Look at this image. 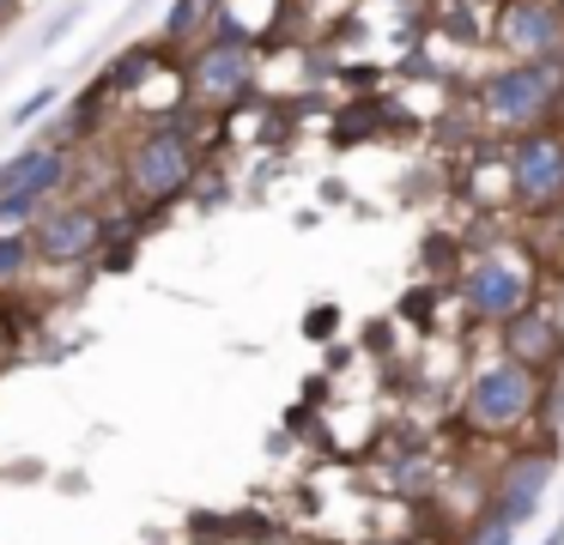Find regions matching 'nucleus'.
I'll return each mask as SVG.
<instances>
[{
	"instance_id": "aec40b11",
	"label": "nucleus",
	"mask_w": 564,
	"mask_h": 545,
	"mask_svg": "<svg viewBox=\"0 0 564 545\" xmlns=\"http://www.w3.org/2000/svg\"><path fill=\"white\" fill-rule=\"evenodd\" d=\"M195 545H243V539H231V533H219V527H213V533H200Z\"/></svg>"
},
{
	"instance_id": "4468645a",
	"label": "nucleus",
	"mask_w": 564,
	"mask_h": 545,
	"mask_svg": "<svg viewBox=\"0 0 564 545\" xmlns=\"http://www.w3.org/2000/svg\"><path fill=\"white\" fill-rule=\"evenodd\" d=\"M37 266V249H31V230H0V291H19Z\"/></svg>"
},
{
	"instance_id": "2eb2a0df",
	"label": "nucleus",
	"mask_w": 564,
	"mask_h": 545,
	"mask_svg": "<svg viewBox=\"0 0 564 545\" xmlns=\"http://www.w3.org/2000/svg\"><path fill=\"white\" fill-rule=\"evenodd\" d=\"M462 545H516V521H503L498 509H474L467 515V527H462Z\"/></svg>"
},
{
	"instance_id": "39448f33",
	"label": "nucleus",
	"mask_w": 564,
	"mask_h": 545,
	"mask_svg": "<svg viewBox=\"0 0 564 545\" xmlns=\"http://www.w3.org/2000/svg\"><path fill=\"white\" fill-rule=\"evenodd\" d=\"M503 182H510L516 212H552L564 200V128L558 121H540V128L516 133L510 157H503Z\"/></svg>"
},
{
	"instance_id": "412c9836",
	"label": "nucleus",
	"mask_w": 564,
	"mask_h": 545,
	"mask_svg": "<svg viewBox=\"0 0 564 545\" xmlns=\"http://www.w3.org/2000/svg\"><path fill=\"white\" fill-rule=\"evenodd\" d=\"M540 545H564V527H552V533H546V539H540Z\"/></svg>"
},
{
	"instance_id": "20e7f679",
	"label": "nucleus",
	"mask_w": 564,
	"mask_h": 545,
	"mask_svg": "<svg viewBox=\"0 0 564 545\" xmlns=\"http://www.w3.org/2000/svg\"><path fill=\"white\" fill-rule=\"evenodd\" d=\"M479 109H486L491 128H540V121H558L564 109V73L552 61H503L498 73L479 79Z\"/></svg>"
},
{
	"instance_id": "f03ea898",
	"label": "nucleus",
	"mask_w": 564,
	"mask_h": 545,
	"mask_svg": "<svg viewBox=\"0 0 564 545\" xmlns=\"http://www.w3.org/2000/svg\"><path fill=\"white\" fill-rule=\"evenodd\" d=\"M183 79H188V97H195L200 109H219V116L243 109L249 97H256V79H261L256 36H237V31H225V24H213V31L188 48Z\"/></svg>"
},
{
	"instance_id": "9d476101",
	"label": "nucleus",
	"mask_w": 564,
	"mask_h": 545,
	"mask_svg": "<svg viewBox=\"0 0 564 545\" xmlns=\"http://www.w3.org/2000/svg\"><path fill=\"white\" fill-rule=\"evenodd\" d=\"M552 472H558V455H552L546 443H540V448H510L503 467H498V479H491V509H498L503 521H516V527L534 521V509H540V497H546Z\"/></svg>"
},
{
	"instance_id": "9b49d317",
	"label": "nucleus",
	"mask_w": 564,
	"mask_h": 545,
	"mask_svg": "<svg viewBox=\"0 0 564 545\" xmlns=\"http://www.w3.org/2000/svg\"><path fill=\"white\" fill-rule=\"evenodd\" d=\"M74 182V152L62 140H37L25 152H13L0 164V194H37V200H55V194Z\"/></svg>"
},
{
	"instance_id": "7ed1b4c3",
	"label": "nucleus",
	"mask_w": 564,
	"mask_h": 545,
	"mask_svg": "<svg viewBox=\"0 0 564 545\" xmlns=\"http://www.w3.org/2000/svg\"><path fill=\"white\" fill-rule=\"evenodd\" d=\"M540 382L528 363L516 358H491L467 375V394H462V424L474 436H516L522 424H534V400H540Z\"/></svg>"
},
{
	"instance_id": "b1692460",
	"label": "nucleus",
	"mask_w": 564,
	"mask_h": 545,
	"mask_svg": "<svg viewBox=\"0 0 564 545\" xmlns=\"http://www.w3.org/2000/svg\"><path fill=\"white\" fill-rule=\"evenodd\" d=\"M558 237H564V200H558Z\"/></svg>"
},
{
	"instance_id": "4be33fe9",
	"label": "nucleus",
	"mask_w": 564,
	"mask_h": 545,
	"mask_svg": "<svg viewBox=\"0 0 564 545\" xmlns=\"http://www.w3.org/2000/svg\"><path fill=\"white\" fill-rule=\"evenodd\" d=\"M13 12H19V0H0V19H13Z\"/></svg>"
},
{
	"instance_id": "a211bd4d",
	"label": "nucleus",
	"mask_w": 564,
	"mask_h": 545,
	"mask_svg": "<svg viewBox=\"0 0 564 545\" xmlns=\"http://www.w3.org/2000/svg\"><path fill=\"white\" fill-rule=\"evenodd\" d=\"M334 327H340V309H328V303H322V309H310V315H304V334H310V339H328Z\"/></svg>"
},
{
	"instance_id": "6e6552de",
	"label": "nucleus",
	"mask_w": 564,
	"mask_h": 545,
	"mask_svg": "<svg viewBox=\"0 0 564 545\" xmlns=\"http://www.w3.org/2000/svg\"><path fill=\"white\" fill-rule=\"evenodd\" d=\"M491 43L510 61H552L564 43V12L558 0H498Z\"/></svg>"
},
{
	"instance_id": "ddd939ff",
	"label": "nucleus",
	"mask_w": 564,
	"mask_h": 545,
	"mask_svg": "<svg viewBox=\"0 0 564 545\" xmlns=\"http://www.w3.org/2000/svg\"><path fill=\"white\" fill-rule=\"evenodd\" d=\"M159 61H164V43H140V48H128L122 61H110L98 85H104V91H110V97H116V91H134V85L147 79V73L159 67Z\"/></svg>"
},
{
	"instance_id": "6ab92c4d",
	"label": "nucleus",
	"mask_w": 564,
	"mask_h": 545,
	"mask_svg": "<svg viewBox=\"0 0 564 545\" xmlns=\"http://www.w3.org/2000/svg\"><path fill=\"white\" fill-rule=\"evenodd\" d=\"M50 103H55V91H37V97H31V103L19 109V116H13V121H37V116H43V109H50Z\"/></svg>"
},
{
	"instance_id": "1a4fd4ad",
	"label": "nucleus",
	"mask_w": 564,
	"mask_h": 545,
	"mask_svg": "<svg viewBox=\"0 0 564 545\" xmlns=\"http://www.w3.org/2000/svg\"><path fill=\"white\" fill-rule=\"evenodd\" d=\"M498 351L534 375H552L564 363V315L552 303H522L510 321H498Z\"/></svg>"
},
{
	"instance_id": "a878e982",
	"label": "nucleus",
	"mask_w": 564,
	"mask_h": 545,
	"mask_svg": "<svg viewBox=\"0 0 564 545\" xmlns=\"http://www.w3.org/2000/svg\"><path fill=\"white\" fill-rule=\"evenodd\" d=\"M558 12H564V0H558Z\"/></svg>"
},
{
	"instance_id": "393cba45",
	"label": "nucleus",
	"mask_w": 564,
	"mask_h": 545,
	"mask_svg": "<svg viewBox=\"0 0 564 545\" xmlns=\"http://www.w3.org/2000/svg\"><path fill=\"white\" fill-rule=\"evenodd\" d=\"M455 7H479V0H455Z\"/></svg>"
},
{
	"instance_id": "f257e3e1",
	"label": "nucleus",
	"mask_w": 564,
	"mask_h": 545,
	"mask_svg": "<svg viewBox=\"0 0 564 545\" xmlns=\"http://www.w3.org/2000/svg\"><path fill=\"white\" fill-rule=\"evenodd\" d=\"M200 176V145L188 133V116H159L152 128H140V140L122 157V182L140 206H171L195 188Z\"/></svg>"
},
{
	"instance_id": "f3484780",
	"label": "nucleus",
	"mask_w": 564,
	"mask_h": 545,
	"mask_svg": "<svg viewBox=\"0 0 564 545\" xmlns=\"http://www.w3.org/2000/svg\"><path fill=\"white\" fill-rule=\"evenodd\" d=\"M394 491H406V497H425L431 484H437V467H431L425 455H413V460H394Z\"/></svg>"
},
{
	"instance_id": "0eeeda50",
	"label": "nucleus",
	"mask_w": 564,
	"mask_h": 545,
	"mask_svg": "<svg viewBox=\"0 0 564 545\" xmlns=\"http://www.w3.org/2000/svg\"><path fill=\"white\" fill-rule=\"evenodd\" d=\"M110 242V218L98 212L91 200H50L43 218L31 225V249H37L43 266H79Z\"/></svg>"
},
{
	"instance_id": "f8f14e48",
	"label": "nucleus",
	"mask_w": 564,
	"mask_h": 545,
	"mask_svg": "<svg viewBox=\"0 0 564 545\" xmlns=\"http://www.w3.org/2000/svg\"><path fill=\"white\" fill-rule=\"evenodd\" d=\"M213 19H219V0H176V7L164 12V31H159L164 55H188V48L213 31Z\"/></svg>"
},
{
	"instance_id": "5701e85b",
	"label": "nucleus",
	"mask_w": 564,
	"mask_h": 545,
	"mask_svg": "<svg viewBox=\"0 0 564 545\" xmlns=\"http://www.w3.org/2000/svg\"><path fill=\"white\" fill-rule=\"evenodd\" d=\"M552 67H558V73H564V43H558V55H552Z\"/></svg>"
},
{
	"instance_id": "423d86ee",
	"label": "nucleus",
	"mask_w": 564,
	"mask_h": 545,
	"mask_svg": "<svg viewBox=\"0 0 564 545\" xmlns=\"http://www.w3.org/2000/svg\"><path fill=\"white\" fill-rule=\"evenodd\" d=\"M462 303H467V315L474 321H510L522 303H534V291H540V279H534V266H522L516 254H503V249H486V254H474V261L462 266Z\"/></svg>"
},
{
	"instance_id": "dca6fc26",
	"label": "nucleus",
	"mask_w": 564,
	"mask_h": 545,
	"mask_svg": "<svg viewBox=\"0 0 564 545\" xmlns=\"http://www.w3.org/2000/svg\"><path fill=\"white\" fill-rule=\"evenodd\" d=\"M43 206L50 200H37V194H0V230H31L43 218Z\"/></svg>"
}]
</instances>
